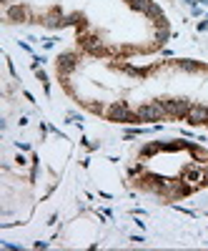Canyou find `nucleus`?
Wrapping results in <instances>:
<instances>
[{"instance_id":"nucleus-3","label":"nucleus","mask_w":208,"mask_h":251,"mask_svg":"<svg viewBox=\"0 0 208 251\" xmlns=\"http://www.w3.org/2000/svg\"><path fill=\"white\" fill-rule=\"evenodd\" d=\"M133 191L158 203H178L208 191V149L185 138H151L126 161Z\"/></svg>"},{"instance_id":"nucleus-2","label":"nucleus","mask_w":208,"mask_h":251,"mask_svg":"<svg viewBox=\"0 0 208 251\" xmlns=\"http://www.w3.org/2000/svg\"><path fill=\"white\" fill-rule=\"evenodd\" d=\"M5 25L73 30V48L98 60L148 58L165 48L171 20L156 0H0Z\"/></svg>"},{"instance_id":"nucleus-1","label":"nucleus","mask_w":208,"mask_h":251,"mask_svg":"<svg viewBox=\"0 0 208 251\" xmlns=\"http://www.w3.org/2000/svg\"><path fill=\"white\" fill-rule=\"evenodd\" d=\"M53 73L60 91L100 121L123 126L185 123L208 133L206 60H98L68 48L55 58Z\"/></svg>"}]
</instances>
